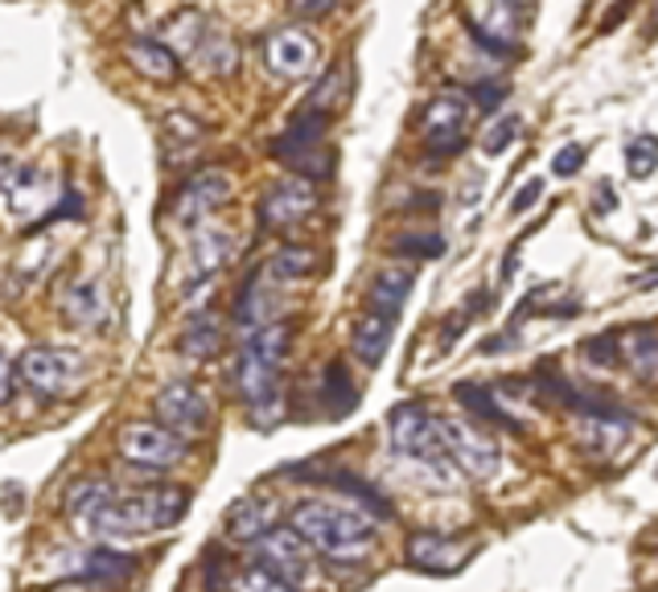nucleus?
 I'll return each instance as SVG.
<instances>
[{
	"instance_id": "obj_1",
	"label": "nucleus",
	"mask_w": 658,
	"mask_h": 592,
	"mask_svg": "<svg viewBox=\"0 0 658 592\" xmlns=\"http://www.w3.org/2000/svg\"><path fill=\"white\" fill-rule=\"evenodd\" d=\"M288 346H293V329L284 321L251 329L243 338L235 383L255 424H272L281 416V366L288 359Z\"/></svg>"
},
{
	"instance_id": "obj_2",
	"label": "nucleus",
	"mask_w": 658,
	"mask_h": 592,
	"mask_svg": "<svg viewBox=\"0 0 658 592\" xmlns=\"http://www.w3.org/2000/svg\"><path fill=\"white\" fill-rule=\"evenodd\" d=\"M288 527L297 530L305 544L333 556V560H362L375 547V523L354 506H338V502H300Z\"/></svg>"
},
{
	"instance_id": "obj_3",
	"label": "nucleus",
	"mask_w": 658,
	"mask_h": 592,
	"mask_svg": "<svg viewBox=\"0 0 658 592\" xmlns=\"http://www.w3.org/2000/svg\"><path fill=\"white\" fill-rule=\"evenodd\" d=\"M189 511V490L182 485H157V490H141V494H116L108 506H99L87 527L103 539H120V535H149V530L177 527Z\"/></svg>"
},
{
	"instance_id": "obj_4",
	"label": "nucleus",
	"mask_w": 658,
	"mask_h": 592,
	"mask_svg": "<svg viewBox=\"0 0 658 592\" xmlns=\"http://www.w3.org/2000/svg\"><path fill=\"white\" fill-rule=\"evenodd\" d=\"M387 432H392V445L399 457H408L412 465L432 473L437 485H453V461L440 445L437 432V416H428L424 404H399L387 416Z\"/></svg>"
},
{
	"instance_id": "obj_5",
	"label": "nucleus",
	"mask_w": 658,
	"mask_h": 592,
	"mask_svg": "<svg viewBox=\"0 0 658 592\" xmlns=\"http://www.w3.org/2000/svg\"><path fill=\"white\" fill-rule=\"evenodd\" d=\"M17 374H21V383L33 391V395H42V399H63L66 391L79 387L83 379V359L79 354H70L63 346H30L21 362H17Z\"/></svg>"
},
{
	"instance_id": "obj_6",
	"label": "nucleus",
	"mask_w": 658,
	"mask_h": 592,
	"mask_svg": "<svg viewBox=\"0 0 658 592\" xmlns=\"http://www.w3.org/2000/svg\"><path fill=\"white\" fill-rule=\"evenodd\" d=\"M116 449H120L128 465L136 469H173L186 461L189 445L186 437H177L165 424H124Z\"/></svg>"
},
{
	"instance_id": "obj_7",
	"label": "nucleus",
	"mask_w": 658,
	"mask_h": 592,
	"mask_svg": "<svg viewBox=\"0 0 658 592\" xmlns=\"http://www.w3.org/2000/svg\"><path fill=\"white\" fill-rule=\"evenodd\" d=\"M437 432H440V445L449 452V461L453 469L461 473H470L478 482H486L498 473V445L482 432V424H465V420H437Z\"/></svg>"
},
{
	"instance_id": "obj_8",
	"label": "nucleus",
	"mask_w": 658,
	"mask_h": 592,
	"mask_svg": "<svg viewBox=\"0 0 658 592\" xmlns=\"http://www.w3.org/2000/svg\"><path fill=\"white\" fill-rule=\"evenodd\" d=\"M255 556H260V568H267L272 577H281L284 584L293 589H305L314 584L317 568H314V547L300 539L293 527H272L255 544Z\"/></svg>"
},
{
	"instance_id": "obj_9",
	"label": "nucleus",
	"mask_w": 658,
	"mask_h": 592,
	"mask_svg": "<svg viewBox=\"0 0 658 592\" xmlns=\"http://www.w3.org/2000/svg\"><path fill=\"white\" fill-rule=\"evenodd\" d=\"M231 173L227 169H198L189 177L186 186L177 189V198H173V219L182 222V227H202L215 210H219L227 198H231Z\"/></svg>"
},
{
	"instance_id": "obj_10",
	"label": "nucleus",
	"mask_w": 658,
	"mask_h": 592,
	"mask_svg": "<svg viewBox=\"0 0 658 592\" xmlns=\"http://www.w3.org/2000/svg\"><path fill=\"white\" fill-rule=\"evenodd\" d=\"M157 416L165 428H173L177 437H202L206 424H210V399H206L202 387H194L186 379L177 383H165L157 391Z\"/></svg>"
},
{
	"instance_id": "obj_11",
	"label": "nucleus",
	"mask_w": 658,
	"mask_h": 592,
	"mask_svg": "<svg viewBox=\"0 0 658 592\" xmlns=\"http://www.w3.org/2000/svg\"><path fill=\"white\" fill-rule=\"evenodd\" d=\"M264 63L267 70L284 83L309 78L317 70V42L305 30H276L264 42Z\"/></svg>"
},
{
	"instance_id": "obj_12",
	"label": "nucleus",
	"mask_w": 658,
	"mask_h": 592,
	"mask_svg": "<svg viewBox=\"0 0 658 592\" xmlns=\"http://www.w3.org/2000/svg\"><path fill=\"white\" fill-rule=\"evenodd\" d=\"M470 544H461L445 530H416L404 547V556L416 572H428V577H445V572H461L465 560H470Z\"/></svg>"
},
{
	"instance_id": "obj_13",
	"label": "nucleus",
	"mask_w": 658,
	"mask_h": 592,
	"mask_svg": "<svg viewBox=\"0 0 658 592\" xmlns=\"http://www.w3.org/2000/svg\"><path fill=\"white\" fill-rule=\"evenodd\" d=\"M317 206V189L309 177H284L264 194L260 202V222L281 231V227H297L300 219H309Z\"/></svg>"
},
{
	"instance_id": "obj_14",
	"label": "nucleus",
	"mask_w": 658,
	"mask_h": 592,
	"mask_svg": "<svg viewBox=\"0 0 658 592\" xmlns=\"http://www.w3.org/2000/svg\"><path fill=\"white\" fill-rule=\"evenodd\" d=\"M231 251H235V234L227 227H198L186 251V281L206 288L219 276V267L231 260Z\"/></svg>"
},
{
	"instance_id": "obj_15",
	"label": "nucleus",
	"mask_w": 658,
	"mask_h": 592,
	"mask_svg": "<svg viewBox=\"0 0 658 592\" xmlns=\"http://www.w3.org/2000/svg\"><path fill=\"white\" fill-rule=\"evenodd\" d=\"M4 206L17 222H42L54 210V177L46 169H21L13 189L4 194Z\"/></svg>"
},
{
	"instance_id": "obj_16",
	"label": "nucleus",
	"mask_w": 658,
	"mask_h": 592,
	"mask_svg": "<svg viewBox=\"0 0 658 592\" xmlns=\"http://www.w3.org/2000/svg\"><path fill=\"white\" fill-rule=\"evenodd\" d=\"M63 313H66V321H75L79 329L108 326V317H111L108 288L99 281H75L63 296Z\"/></svg>"
},
{
	"instance_id": "obj_17",
	"label": "nucleus",
	"mask_w": 658,
	"mask_h": 592,
	"mask_svg": "<svg viewBox=\"0 0 658 592\" xmlns=\"http://www.w3.org/2000/svg\"><path fill=\"white\" fill-rule=\"evenodd\" d=\"M222 527H227V539H235V544H260L267 530L276 527V511H272V502L267 498H239L227 518H222Z\"/></svg>"
},
{
	"instance_id": "obj_18",
	"label": "nucleus",
	"mask_w": 658,
	"mask_h": 592,
	"mask_svg": "<svg viewBox=\"0 0 658 592\" xmlns=\"http://www.w3.org/2000/svg\"><path fill=\"white\" fill-rule=\"evenodd\" d=\"M412 284H416V272H412V267H404V264L379 267L375 281H371V313L395 321V313L408 305Z\"/></svg>"
},
{
	"instance_id": "obj_19",
	"label": "nucleus",
	"mask_w": 658,
	"mask_h": 592,
	"mask_svg": "<svg viewBox=\"0 0 658 592\" xmlns=\"http://www.w3.org/2000/svg\"><path fill=\"white\" fill-rule=\"evenodd\" d=\"M66 577L70 580H99V584H116V580L132 577V568H136V560L132 556H120V551H87V556H66Z\"/></svg>"
},
{
	"instance_id": "obj_20",
	"label": "nucleus",
	"mask_w": 658,
	"mask_h": 592,
	"mask_svg": "<svg viewBox=\"0 0 658 592\" xmlns=\"http://www.w3.org/2000/svg\"><path fill=\"white\" fill-rule=\"evenodd\" d=\"M629 424L634 420H629L626 412H617V407H613V412H601V416H584L580 428H577V437L589 452L610 457V452L629 437Z\"/></svg>"
},
{
	"instance_id": "obj_21",
	"label": "nucleus",
	"mask_w": 658,
	"mask_h": 592,
	"mask_svg": "<svg viewBox=\"0 0 658 592\" xmlns=\"http://www.w3.org/2000/svg\"><path fill=\"white\" fill-rule=\"evenodd\" d=\"M392 350V321L379 317V313H366L354 321V333H350V354L362 362V366H379Z\"/></svg>"
},
{
	"instance_id": "obj_22",
	"label": "nucleus",
	"mask_w": 658,
	"mask_h": 592,
	"mask_svg": "<svg viewBox=\"0 0 658 592\" xmlns=\"http://www.w3.org/2000/svg\"><path fill=\"white\" fill-rule=\"evenodd\" d=\"M124 54H128V63H132V70L153 78V83H173V78H177V54H173L165 42L141 37V42H128Z\"/></svg>"
},
{
	"instance_id": "obj_23",
	"label": "nucleus",
	"mask_w": 658,
	"mask_h": 592,
	"mask_svg": "<svg viewBox=\"0 0 658 592\" xmlns=\"http://www.w3.org/2000/svg\"><path fill=\"white\" fill-rule=\"evenodd\" d=\"M622 362H629V371L643 383L658 387V333L655 329H629L622 333Z\"/></svg>"
},
{
	"instance_id": "obj_24",
	"label": "nucleus",
	"mask_w": 658,
	"mask_h": 592,
	"mask_svg": "<svg viewBox=\"0 0 658 592\" xmlns=\"http://www.w3.org/2000/svg\"><path fill=\"white\" fill-rule=\"evenodd\" d=\"M177 346H182V354L194 359V362L215 359V354H219V346H222L219 317H215V313H198V317H189V326L182 329V342Z\"/></svg>"
},
{
	"instance_id": "obj_25",
	"label": "nucleus",
	"mask_w": 658,
	"mask_h": 592,
	"mask_svg": "<svg viewBox=\"0 0 658 592\" xmlns=\"http://www.w3.org/2000/svg\"><path fill=\"white\" fill-rule=\"evenodd\" d=\"M206 17L198 13V9H182V13L173 17L169 25H165V46L173 50V54H182V58H194L198 50H202V42H206Z\"/></svg>"
},
{
	"instance_id": "obj_26",
	"label": "nucleus",
	"mask_w": 658,
	"mask_h": 592,
	"mask_svg": "<svg viewBox=\"0 0 658 592\" xmlns=\"http://www.w3.org/2000/svg\"><path fill=\"white\" fill-rule=\"evenodd\" d=\"M329 485H338L342 494H350V498L359 502V506H362V515L383 518V523H392V518H395V506H392V502H387V494H383L379 485L362 482L359 473H333V478H329Z\"/></svg>"
},
{
	"instance_id": "obj_27",
	"label": "nucleus",
	"mask_w": 658,
	"mask_h": 592,
	"mask_svg": "<svg viewBox=\"0 0 658 592\" xmlns=\"http://www.w3.org/2000/svg\"><path fill=\"white\" fill-rule=\"evenodd\" d=\"M453 395H457V404L465 407L478 424H511V428H518V424L498 407V399L490 395V387H482V383H457Z\"/></svg>"
},
{
	"instance_id": "obj_28",
	"label": "nucleus",
	"mask_w": 658,
	"mask_h": 592,
	"mask_svg": "<svg viewBox=\"0 0 658 592\" xmlns=\"http://www.w3.org/2000/svg\"><path fill=\"white\" fill-rule=\"evenodd\" d=\"M321 395H326V404H329V416H346V412L359 407V387H354V379L346 374L342 362H329L326 366V374H321Z\"/></svg>"
},
{
	"instance_id": "obj_29",
	"label": "nucleus",
	"mask_w": 658,
	"mask_h": 592,
	"mask_svg": "<svg viewBox=\"0 0 658 592\" xmlns=\"http://www.w3.org/2000/svg\"><path fill=\"white\" fill-rule=\"evenodd\" d=\"M198 63L210 70V75H235V66H239V50H235V42H231V33H222V30H210L206 33V42H202V50L194 54Z\"/></svg>"
},
{
	"instance_id": "obj_30",
	"label": "nucleus",
	"mask_w": 658,
	"mask_h": 592,
	"mask_svg": "<svg viewBox=\"0 0 658 592\" xmlns=\"http://www.w3.org/2000/svg\"><path fill=\"white\" fill-rule=\"evenodd\" d=\"M314 272V251L309 248H281L272 260H267L264 276L272 284H293V281H305Z\"/></svg>"
},
{
	"instance_id": "obj_31",
	"label": "nucleus",
	"mask_w": 658,
	"mask_h": 592,
	"mask_svg": "<svg viewBox=\"0 0 658 592\" xmlns=\"http://www.w3.org/2000/svg\"><path fill=\"white\" fill-rule=\"evenodd\" d=\"M465 111H470V103L457 91L437 95V99L424 108V132H453V128L465 124Z\"/></svg>"
},
{
	"instance_id": "obj_32",
	"label": "nucleus",
	"mask_w": 658,
	"mask_h": 592,
	"mask_svg": "<svg viewBox=\"0 0 658 592\" xmlns=\"http://www.w3.org/2000/svg\"><path fill=\"white\" fill-rule=\"evenodd\" d=\"M50 255H54V243H50V234H37L30 248L21 251L13 260V276L21 288H30V284H37L42 276L50 272Z\"/></svg>"
},
{
	"instance_id": "obj_33",
	"label": "nucleus",
	"mask_w": 658,
	"mask_h": 592,
	"mask_svg": "<svg viewBox=\"0 0 658 592\" xmlns=\"http://www.w3.org/2000/svg\"><path fill=\"white\" fill-rule=\"evenodd\" d=\"M116 498V490H111L108 482H99V478H91V482H79L70 494H66V511L70 515H79L83 523L99 511V506H108V502Z\"/></svg>"
},
{
	"instance_id": "obj_34",
	"label": "nucleus",
	"mask_w": 658,
	"mask_h": 592,
	"mask_svg": "<svg viewBox=\"0 0 658 592\" xmlns=\"http://www.w3.org/2000/svg\"><path fill=\"white\" fill-rule=\"evenodd\" d=\"M655 169H658V136L643 132V136H634L626 144V173L646 182V177H655Z\"/></svg>"
},
{
	"instance_id": "obj_35",
	"label": "nucleus",
	"mask_w": 658,
	"mask_h": 592,
	"mask_svg": "<svg viewBox=\"0 0 658 592\" xmlns=\"http://www.w3.org/2000/svg\"><path fill=\"white\" fill-rule=\"evenodd\" d=\"M392 248L395 255H408V260H437V255H445V239L437 231H408L399 234Z\"/></svg>"
},
{
	"instance_id": "obj_36",
	"label": "nucleus",
	"mask_w": 658,
	"mask_h": 592,
	"mask_svg": "<svg viewBox=\"0 0 658 592\" xmlns=\"http://www.w3.org/2000/svg\"><path fill=\"white\" fill-rule=\"evenodd\" d=\"M346 99V66H333L329 75H321V83L314 87V95H309V103L305 108H314V111H333L338 103Z\"/></svg>"
},
{
	"instance_id": "obj_37",
	"label": "nucleus",
	"mask_w": 658,
	"mask_h": 592,
	"mask_svg": "<svg viewBox=\"0 0 658 592\" xmlns=\"http://www.w3.org/2000/svg\"><path fill=\"white\" fill-rule=\"evenodd\" d=\"M231 592H297L293 584H284L281 577H272L267 568H260V563H251V568H243V572H235V580H231Z\"/></svg>"
},
{
	"instance_id": "obj_38",
	"label": "nucleus",
	"mask_w": 658,
	"mask_h": 592,
	"mask_svg": "<svg viewBox=\"0 0 658 592\" xmlns=\"http://www.w3.org/2000/svg\"><path fill=\"white\" fill-rule=\"evenodd\" d=\"M584 359L593 366H617L622 362V333H596L584 342Z\"/></svg>"
},
{
	"instance_id": "obj_39",
	"label": "nucleus",
	"mask_w": 658,
	"mask_h": 592,
	"mask_svg": "<svg viewBox=\"0 0 658 592\" xmlns=\"http://www.w3.org/2000/svg\"><path fill=\"white\" fill-rule=\"evenodd\" d=\"M518 116H502V120H494V128H490L486 136H482V153L486 156H502L506 149H511V141L518 136Z\"/></svg>"
},
{
	"instance_id": "obj_40",
	"label": "nucleus",
	"mask_w": 658,
	"mask_h": 592,
	"mask_svg": "<svg viewBox=\"0 0 658 592\" xmlns=\"http://www.w3.org/2000/svg\"><path fill=\"white\" fill-rule=\"evenodd\" d=\"M465 149V132L453 128V132H428V156L437 161V156H457Z\"/></svg>"
},
{
	"instance_id": "obj_41",
	"label": "nucleus",
	"mask_w": 658,
	"mask_h": 592,
	"mask_svg": "<svg viewBox=\"0 0 658 592\" xmlns=\"http://www.w3.org/2000/svg\"><path fill=\"white\" fill-rule=\"evenodd\" d=\"M165 132H169L173 141H202V124L194 120V116H182V111H173V116H165Z\"/></svg>"
},
{
	"instance_id": "obj_42",
	"label": "nucleus",
	"mask_w": 658,
	"mask_h": 592,
	"mask_svg": "<svg viewBox=\"0 0 658 592\" xmlns=\"http://www.w3.org/2000/svg\"><path fill=\"white\" fill-rule=\"evenodd\" d=\"M580 165H584V149H580V144H564L560 153L551 156V173H556V177H577Z\"/></svg>"
},
{
	"instance_id": "obj_43",
	"label": "nucleus",
	"mask_w": 658,
	"mask_h": 592,
	"mask_svg": "<svg viewBox=\"0 0 658 592\" xmlns=\"http://www.w3.org/2000/svg\"><path fill=\"white\" fill-rule=\"evenodd\" d=\"M539 198H544V177H531V182H527V186L515 194V202H511V215H527V210H531Z\"/></svg>"
},
{
	"instance_id": "obj_44",
	"label": "nucleus",
	"mask_w": 658,
	"mask_h": 592,
	"mask_svg": "<svg viewBox=\"0 0 658 592\" xmlns=\"http://www.w3.org/2000/svg\"><path fill=\"white\" fill-rule=\"evenodd\" d=\"M502 95H506V87H502V83H478V87H473V99H478V108H482V111L498 108Z\"/></svg>"
},
{
	"instance_id": "obj_45",
	"label": "nucleus",
	"mask_w": 658,
	"mask_h": 592,
	"mask_svg": "<svg viewBox=\"0 0 658 592\" xmlns=\"http://www.w3.org/2000/svg\"><path fill=\"white\" fill-rule=\"evenodd\" d=\"M288 4H293L297 17H326L338 9V0H288Z\"/></svg>"
},
{
	"instance_id": "obj_46",
	"label": "nucleus",
	"mask_w": 658,
	"mask_h": 592,
	"mask_svg": "<svg viewBox=\"0 0 658 592\" xmlns=\"http://www.w3.org/2000/svg\"><path fill=\"white\" fill-rule=\"evenodd\" d=\"M21 169H25V165H17L9 153H0V198H4L9 189H13V182L21 177Z\"/></svg>"
},
{
	"instance_id": "obj_47",
	"label": "nucleus",
	"mask_w": 658,
	"mask_h": 592,
	"mask_svg": "<svg viewBox=\"0 0 658 592\" xmlns=\"http://www.w3.org/2000/svg\"><path fill=\"white\" fill-rule=\"evenodd\" d=\"M629 13H634V0H617V4H613V13L601 17V33H613Z\"/></svg>"
},
{
	"instance_id": "obj_48",
	"label": "nucleus",
	"mask_w": 658,
	"mask_h": 592,
	"mask_svg": "<svg viewBox=\"0 0 658 592\" xmlns=\"http://www.w3.org/2000/svg\"><path fill=\"white\" fill-rule=\"evenodd\" d=\"M13 374H17L13 362L0 359V404H9V395H13Z\"/></svg>"
},
{
	"instance_id": "obj_49",
	"label": "nucleus",
	"mask_w": 658,
	"mask_h": 592,
	"mask_svg": "<svg viewBox=\"0 0 658 592\" xmlns=\"http://www.w3.org/2000/svg\"><path fill=\"white\" fill-rule=\"evenodd\" d=\"M596 210H617V189L610 186V182H601V186H596Z\"/></svg>"
},
{
	"instance_id": "obj_50",
	"label": "nucleus",
	"mask_w": 658,
	"mask_h": 592,
	"mask_svg": "<svg viewBox=\"0 0 658 592\" xmlns=\"http://www.w3.org/2000/svg\"><path fill=\"white\" fill-rule=\"evenodd\" d=\"M655 284H658V267L650 276H634V288H655Z\"/></svg>"
}]
</instances>
